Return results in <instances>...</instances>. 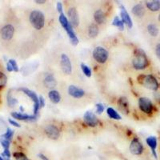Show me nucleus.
I'll return each instance as SVG.
<instances>
[{"instance_id":"f257e3e1","label":"nucleus","mask_w":160,"mask_h":160,"mask_svg":"<svg viewBox=\"0 0 160 160\" xmlns=\"http://www.w3.org/2000/svg\"><path fill=\"white\" fill-rule=\"evenodd\" d=\"M133 67L136 70L145 69L148 66V59L145 52L142 50H136L133 58Z\"/></svg>"},{"instance_id":"393cba45","label":"nucleus","mask_w":160,"mask_h":160,"mask_svg":"<svg viewBox=\"0 0 160 160\" xmlns=\"http://www.w3.org/2000/svg\"><path fill=\"white\" fill-rule=\"evenodd\" d=\"M88 32H89L90 37H91V38H95L98 34V26L95 23L91 24V25L89 27Z\"/></svg>"},{"instance_id":"aec40b11","label":"nucleus","mask_w":160,"mask_h":160,"mask_svg":"<svg viewBox=\"0 0 160 160\" xmlns=\"http://www.w3.org/2000/svg\"><path fill=\"white\" fill-rule=\"evenodd\" d=\"M48 96H49V98L53 103H58L60 102V99H61L60 94L58 93V91H55V90H52V91H50Z\"/></svg>"},{"instance_id":"412c9836","label":"nucleus","mask_w":160,"mask_h":160,"mask_svg":"<svg viewBox=\"0 0 160 160\" xmlns=\"http://www.w3.org/2000/svg\"><path fill=\"white\" fill-rule=\"evenodd\" d=\"M146 5H147V8L151 11H158V10H160V1H158V0L147 2Z\"/></svg>"},{"instance_id":"a19ab883","label":"nucleus","mask_w":160,"mask_h":160,"mask_svg":"<svg viewBox=\"0 0 160 160\" xmlns=\"http://www.w3.org/2000/svg\"><path fill=\"white\" fill-rule=\"evenodd\" d=\"M38 156H39V158H41L42 160H49L48 158H47V157L45 156V155H42V154H39V155H38Z\"/></svg>"},{"instance_id":"20e7f679","label":"nucleus","mask_w":160,"mask_h":160,"mask_svg":"<svg viewBox=\"0 0 160 160\" xmlns=\"http://www.w3.org/2000/svg\"><path fill=\"white\" fill-rule=\"evenodd\" d=\"M140 84L144 86L148 89L156 91L158 88V82L156 78L151 75H140L138 78Z\"/></svg>"},{"instance_id":"423d86ee","label":"nucleus","mask_w":160,"mask_h":160,"mask_svg":"<svg viewBox=\"0 0 160 160\" xmlns=\"http://www.w3.org/2000/svg\"><path fill=\"white\" fill-rule=\"evenodd\" d=\"M138 107L142 112L151 114L153 111V105L151 100L146 97H142L138 100Z\"/></svg>"},{"instance_id":"2f4dec72","label":"nucleus","mask_w":160,"mask_h":160,"mask_svg":"<svg viewBox=\"0 0 160 160\" xmlns=\"http://www.w3.org/2000/svg\"><path fill=\"white\" fill-rule=\"evenodd\" d=\"M7 76L4 75L3 73L0 72V87H3L7 82Z\"/></svg>"},{"instance_id":"5701e85b","label":"nucleus","mask_w":160,"mask_h":160,"mask_svg":"<svg viewBox=\"0 0 160 160\" xmlns=\"http://www.w3.org/2000/svg\"><path fill=\"white\" fill-rule=\"evenodd\" d=\"M44 82H45V85L48 88H54L56 85V81H55V78L52 75H50V74L46 76L45 79H44Z\"/></svg>"},{"instance_id":"79ce46f5","label":"nucleus","mask_w":160,"mask_h":160,"mask_svg":"<svg viewBox=\"0 0 160 160\" xmlns=\"http://www.w3.org/2000/svg\"><path fill=\"white\" fill-rule=\"evenodd\" d=\"M7 69H8V71H10V72H11V71H13L12 67H11V64L9 63V62H8V65H7Z\"/></svg>"},{"instance_id":"ea45409f","label":"nucleus","mask_w":160,"mask_h":160,"mask_svg":"<svg viewBox=\"0 0 160 160\" xmlns=\"http://www.w3.org/2000/svg\"><path fill=\"white\" fill-rule=\"evenodd\" d=\"M9 122L11 124V125L15 126V127H16V128H20L19 124H18L17 122H15V121H14V120L9 119Z\"/></svg>"},{"instance_id":"dca6fc26","label":"nucleus","mask_w":160,"mask_h":160,"mask_svg":"<svg viewBox=\"0 0 160 160\" xmlns=\"http://www.w3.org/2000/svg\"><path fill=\"white\" fill-rule=\"evenodd\" d=\"M146 142H147V144L150 147V148L151 149V151H152V154L154 155L155 158H157V154H156V150L157 148V138L155 136H150L147 138L146 140Z\"/></svg>"},{"instance_id":"6e6552de","label":"nucleus","mask_w":160,"mask_h":160,"mask_svg":"<svg viewBox=\"0 0 160 160\" xmlns=\"http://www.w3.org/2000/svg\"><path fill=\"white\" fill-rule=\"evenodd\" d=\"M60 64H61V68H62V71L67 75H70L72 71V68H71V63L69 57L66 54H62V55H61Z\"/></svg>"},{"instance_id":"37998d69","label":"nucleus","mask_w":160,"mask_h":160,"mask_svg":"<svg viewBox=\"0 0 160 160\" xmlns=\"http://www.w3.org/2000/svg\"><path fill=\"white\" fill-rule=\"evenodd\" d=\"M35 2L38 4H42V3H44V2H46V1H44V0L43 1H42V0H41V1H39V0H36Z\"/></svg>"},{"instance_id":"a18cd8bd","label":"nucleus","mask_w":160,"mask_h":160,"mask_svg":"<svg viewBox=\"0 0 160 160\" xmlns=\"http://www.w3.org/2000/svg\"><path fill=\"white\" fill-rule=\"evenodd\" d=\"M158 19H159V21H160V15H159V16H158Z\"/></svg>"},{"instance_id":"c03bdc74","label":"nucleus","mask_w":160,"mask_h":160,"mask_svg":"<svg viewBox=\"0 0 160 160\" xmlns=\"http://www.w3.org/2000/svg\"><path fill=\"white\" fill-rule=\"evenodd\" d=\"M0 160H4V159H3V158H2V157L0 156Z\"/></svg>"},{"instance_id":"f8f14e48","label":"nucleus","mask_w":160,"mask_h":160,"mask_svg":"<svg viewBox=\"0 0 160 160\" xmlns=\"http://www.w3.org/2000/svg\"><path fill=\"white\" fill-rule=\"evenodd\" d=\"M46 135L51 139H57L60 135V131L55 125H48L45 128Z\"/></svg>"},{"instance_id":"6ab92c4d","label":"nucleus","mask_w":160,"mask_h":160,"mask_svg":"<svg viewBox=\"0 0 160 160\" xmlns=\"http://www.w3.org/2000/svg\"><path fill=\"white\" fill-rule=\"evenodd\" d=\"M132 13L138 17H142L145 14V8L142 4H136L132 8Z\"/></svg>"},{"instance_id":"49530a36","label":"nucleus","mask_w":160,"mask_h":160,"mask_svg":"<svg viewBox=\"0 0 160 160\" xmlns=\"http://www.w3.org/2000/svg\"><path fill=\"white\" fill-rule=\"evenodd\" d=\"M7 160H10V159H9V158H7Z\"/></svg>"},{"instance_id":"1a4fd4ad","label":"nucleus","mask_w":160,"mask_h":160,"mask_svg":"<svg viewBox=\"0 0 160 160\" xmlns=\"http://www.w3.org/2000/svg\"><path fill=\"white\" fill-rule=\"evenodd\" d=\"M130 151L133 155H139L142 153L143 147L138 138H134L130 144Z\"/></svg>"},{"instance_id":"bb28decb","label":"nucleus","mask_w":160,"mask_h":160,"mask_svg":"<svg viewBox=\"0 0 160 160\" xmlns=\"http://www.w3.org/2000/svg\"><path fill=\"white\" fill-rule=\"evenodd\" d=\"M113 25L119 28V30H121V31L124 29V22H122V20L118 16L115 17L114 20H113Z\"/></svg>"},{"instance_id":"2eb2a0df","label":"nucleus","mask_w":160,"mask_h":160,"mask_svg":"<svg viewBox=\"0 0 160 160\" xmlns=\"http://www.w3.org/2000/svg\"><path fill=\"white\" fill-rule=\"evenodd\" d=\"M120 8H121V18H122V22H123L124 23L127 24L128 28H132L133 23L132 20H131L129 14H128V12L127 11V10L125 9V8H124L123 6H121Z\"/></svg>"},{"instance_id":"39448f33","label":"nucleus","mask_w":160,"mask_h":160,"mask_svg":"<svg viewBox=\"0 0 160 160\" xmlns=\"http://www.w3.org/2000/svg\"><path fill=\"white\" fill-rule=\"evenodd\" d=\"M93 57L98 63H105L108 58V51L102 47H97L93 51Z\"/></svg>"},{"instance_id":"7ed1b4c3","label":"nucleus","mask_w":160,"mask_h":160,"mask_svg":"<svg viewBox=\"0 0 160 160\" xmlns=\"http://www.w3.org/2000/svg\"><path fill=\"white\" fill-rule=\"evenodd\" d=\"M30 22L33 28L36 30H41L45 24V17L40 11H33L30 15Z\"/></svg>"},{"instance_id":"58836bf2","label":"nucleus","mask_w":160,"mask_h":160,"mask_svg":"<svg viewBox=\"0 0 160 160\" xmlns=\"http://www.w3.org/2000/svg\"><path fill=\"white\" fill-rule=\"evenodd\" d=\"M2 155H3V156H5L6 158H9L10 157H11V153H10L9 149L4 150V152H3V154H2Z\"/></svg>"},{"instance_id":"f704fd0d","label":"nucleus","mask_w":160,"mask_h":160,"mask_svg":"<svg viewBox=\"0 0 160 160\" xmlns=\"http://www.w3.org/2000/svg\"><path fill=\"white\" fill-rule=\"evenodd\" d=\"M1 144H2V146L4 148V149H9V147H10L9 140L8 139L2 140V141H1Z\"/></svg>"},{"instance_id":"e433bc0d","label":"nucleus","mask_w":160,"mask_h":160,"mask_svg":"<svg viewBox=\"0 0 160 160\" xmlns=\"http://www.w3.org/2000/svg\"><path fill=\"white\" fill-rule=\"evenodd\" d=\"M38 99H39V105L41 108H43L44 106H45V100H44V98L42 96H40L39 98H38Z\"/></svg>"},{"instance_id":"a878e982","label":"nucleus","mask_w":160,"mask_h":160,"mask_svg":"<svg viewBox=\"0 0 160 160\" xmlns=\"http://www.w3.org/2000/svg\"><path fill=\"white\" fill-rule=\"evenodd\" d=\"M148 31L150 35L153 37H155L158 34V29L155 24H149L148 26Z\"/></svg>"},{"instance_id":"72a5a7b5","label":"nucleus","mask_w":160,"mask_h":160,"mask_svg":"<svg viewBox=\"0 0 160 160\" xmlns=\"http://www.w3.org/2000/svg\"><path fill=\"white\" fill-rule=\"evenodd\" d=\"M9 63L11 64V67H12L13 68V71H18V65H17L16 62H15V60H13V59H11L9 61Z\"/></svg>"},{"instance_id":"c756f323","label":"nucleus","mask_w":160,"mask_h":160,"mask_svg":"<svg viewBox=\"0 0 160 160\" xmlns=\"http://www.w3.org/2000/svg\"><path fill=\"white\" fill-rule=\"evenodd\" d=\"M8 105H9L10 107H13V106H15V104L18 102V101H17L15 98H14L11 97V95L10 92L8 95Z\"/></svg>"},{"instance_id":"473e14b6","label":"nucleus","mask_w":160,"mask_h":160,"mask_svg":"<svg viewBox=\"0 0 160 160\" xmlns=\"http://www.w3.org/2000/svg\"><path fill=\"white\" fill-rule=\"evenodd\" d=\"M96 111L98 114H102L104 111V106L102 103L96 104Z\"/></svg>"},{"instance_id":"c85d7f7f","label":"nucleus","mask_w":160,"mask_h":160,"mask_svg":"<svg viewBox=\"0 0 160 160\" xmlns=\"http://www.w3.org/2000/svg\"><path fill=\"white\" fill-rule=\"evenodd\" d=\"M14 157L15 158V160H29L28 157L22 152L14 153Z\"/></svg>"},{"instance_id":"ddd939ff","label":"nucleus","mask_w":160,"mask_h":160,"mask_svg":"<svg viewBox=\"0 0 160 160\" xmlns=\"http://www.w3.org/2000/svg\"><path fill=\"white\" fill-rule=\"evenodd\" d=\"M15 33V28L11 24L4 26L1 30V35L4 40H10L12 38Z\"/></svg>"},{"instance_id":"9d476101","label":"nucleus","mask_w":160,"mask_h":160,"mask_svg":"<svg viewBox=\"0 0 160 160\" xmlns=\"http://www.w3.org/2000/svg\"><path fill=\"white\" fill-rule=\"evenodd\" d=\"M84 122L89 127H96L98 123V120L96 115L91 111H87L84 115Z\"/></svg>"},{"instance_id":"4c0bfd02","label":"nucleus","mask_w":160,"mask_h":160,"mask_svg":"<svg viewBox=\"0 0 160 160\" xmlns=\"http://www.w3.org/2000/svg\"><path fill=\"white\" fill-rule=\"evenodd\" d=\"M57 10H58V12L60 13V15H61V14H63V13H62V5L61 2H58V3H57Z\"/></svg>"},{"instance_id":"f3484780","label":"nucleus","mask_w":160,"mask_h":160,"mask_svg":"<svg viewBox=\"0 0 160 160\" xmlns=\"http://www.w3.org/2000/svg\"><path fill=\"white\" fill-rule=\"evenodd\" d=\"M118 108L122 112L128 114L129 112V104H128V99L125 97H122L118 100Z\"/></svg>"},{"instance_id":"cd10ccee","label":"nucleus","mask_w":160,"mask_h":160,"mask_svg":"<svg viewBox=\"0 0 160 160\" xmlns=\"http://www.w3.org/2000/svg\"><path fill=\"white\" fill-rule=\"evenodd\" d=\"M81 68H82V72H83V74L86 75V76H88V77L91 76V70L90 69V68L88 67V66L85 65L84 63H82L81 64Z\"/></svg>"},{"instance_id":"4be33fe9","label":"nucleus","mask_w":160,"mask_h":160,"mask_svg":"<svg viewBox=\"0 0 160 160\" xmlns=\"http://www.w3.org/2000/svg\"><path fill=\"white\" fill-rule=\"evenodd\" d=\"M94 18H95V22L98 24H102L103 23L104 21H105V15L104 13L102 12V11L101 10H98L95 12V15H94Z\"/></svg>"},{"instance_id":"7c9ffc66","label":"nucleus","mask_w":160,"mask_h":160,"mask_svg":"<svg viewBox=\"0 0 160 160\" xmlns=\"http://www.w3.org/2000/svg\"><path fill=\"white\" fill-rule=\"evenodd\" d=\"M13 135H14V131H13L11 129H10V128H8L6 134L5 135H3V137L5 138V139L8 140V139H11V138H12Z\"/></svg>"},{"instance_id":"9b49d317","label":"nucleus","mask_w":160,"mask_h":160,"mask_svg":"<svg viewBox=\"0 0 160 160\" xmlns=\"http://www.w3.org/2000/svg\"><path fill=\"white\" fill-rule=\"evenodd\" d=\"M68 17H69V22L72 27L76 28L79 23V18L78 14L75 8H71L68 10Z\"/></svg>"},{"instance_id":"c9c22d12","label":"nucleus","mask_w":160,"mask_h":160,"mask_svg":"<svg viewBox=\"0 0 160 160\" xmlns=\"http://www.w3.org/2000/svg\"><path fill=\"white\" fill-rule=\"evenodd\" d=\"M155 54H156L157 57L160 59V43L157 44L155 47Z\"/></svg>"},{"instance_id":"f03ea898","label":"nucleus","mask_w":160,"mask_h":160,"mask_svg":"<svg viewBox=\"0 0 160 160\" xmlns=\"http://www.w3.org/2000/svg\"><path fill=\"white\" fill-rule=\"evenodd\" d=\"M58 19H59V22L60 23H61V25H62V27L65 29V31H67V33H68V35H69L71 44H73V45L75 46L77 45V44L78 43V39L76 37V35H75L74 31H73L72 26L70 24L69 21H68V19L67 18V17H66L63 14H61V15H59V18H58Z\"/></svg>"},{"instance_id":"4468645a","label":"nucleus","mask_w":160,"mask_h":160,"mask_svg":"<svg viewBox=\"0 0 160 160\" xmlns=\"http://www.w3.org/2000/svg\"><path fill=\"white\" fill-rule=\"evenodd\" d=\"M68 92H69V95L71 96L76 98H82L84 95V94H85L83 90L80 89V88H77V87H75L74 85L70 86L69 88H68Z\"/></svg>"},{"instance_id":"0eeeda50","label":"nucleus","mask_w":160,"mask_h":160,"mask_svg":"<svg viewBox=\"0 0 160 160\" xmlns=\"http://www.w3.org/2000/svg\"><path fill=\"white\" fill-rule=\"evenodd\" d=\"M20 91H22V92H24V94L28 95L29 98H31L32 99V101L34 102V114L35 115H37V113H38V110L40 108V105H39V99H38V96L36 95L34 91H31L29 89H27V88H21Z\"/></svg>"},{"instance_id":"a211bd4d","label":"nucleus","mask_w":160,"mask_h":160,"mask_svg":"<svg viewBox=\"0 0 160 160\" xmlns=\"http://www.w3.org/2000/svg\"><path fill=\"white\" fill-rule=\"evenodd\" d=\"M11 116L18 120H33L35 118V115H28L18 112H12Z\"/></svg>"},{"instance_id":"b1692460","label":"nucleus","mask_w":160,"mask_h":160,"mask_svg":"<svg viewBox=\"0 0 160 160\" xmlns=\"http://www.w3.org/2000/svg\"><path fill=\"white\" fill-rule=\"evenodd\" d=\"M107 113H108V116H109L111 118L116 119V120L121 119V116H120L119 114H118L115 109H113V108H108V110H107Z\"/></svg>"}]
</instances>
